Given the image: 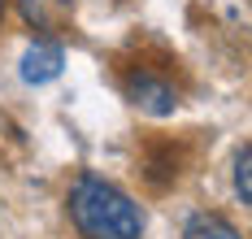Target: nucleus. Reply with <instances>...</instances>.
Returning a JSON list of instances; mask_svg holds the SVG:
<instances>
[{
	"label": "nucleus",
	"mask_w": 252,
	"mask_h": 239,
	"mask_svg": "<svg viewBox=\"0 0 252 239\" xmlns=\"http://www.w3.org/2000/svg\"><path fill=\"white\" fill-rule=\"evenodd\" d=\"M65 209L83 239H144V209L135 205V196L92 170L70 183Z\"/></svg>",
	"instance_id": "obj_1"
},
{
	"label": "nucleus",
	"mask_w": 252,
	"mask_h": 239,
	"mask_svg": "<svg viewBox=\"0 0 252 239\" xmlns=\"http://www.w3.org/2000/svg\"><path fill=\"white\" fill-rule=\"evenodd\" d=\"M122 96L139 109V113H148V118H170V113L183 105L178 79L165 65H148V61H135V65L122 70Z\"/></svg>",
	"instance_id": "obj_2"
},
{
	"label": "nucleus",
	"mask_w": 252,
	"mask_h": 239,
	"mask_svg": "<svg viewBox=\"0 0 252 239\" xmlns=\"http://www.w3.org/2000/svg\"><path fill=\"white\" fill-rule=\"evenodd\" d=\"M22 22L31 30H39V39H52L57 30L70 27V13H74V0H13Z\"/></svg>",
	"instance_id": "obj_3"
},
{
	"label": "nucleus",
	"mask_w": 252,
	"mask_h": 239,
	"mask_svg": "<svg viewBox=\"0 0 252 239\" xmlns=\"http://www.w3.org/2000/svg\"><path fill=\"white\" fill-rule=\"evenodd\" d=\"M61 65H65V48H61L57 39H35L22 53V83L44 87V83H52L61 74Z\"/></svg>",
	"instance_id": "obj_4"
},
{
	"label": "nucleus",
	"mask_w": 252,
	"mask_h": 239,
	"mask_svg": "<svg viewBox=\"0 0 252 239\" xmlns=\"http://www.w3.org/2000/svg\"><path fill=\"white\" fill-rule=\"evenodd\" d=\"M178 165H183V148H174V144H152L148 152H144V161H139L148 187H157V191L178 179Z\"/></svg>",
	"instance_id": "obj_5"
},
{
	"label": "nucleus",
	"mask_w": 252,
	"mask_h": 239,
	"mask_svg": "<svg viewBox=\"0 0 252 239\" xmlns=\"http://www.w3.org/2000/svg\"><path fill=\"white\" fill-rule=\"evenodd\" d=\"M183 239H244V235L230 226V217H222V213H213V209H200V213L187 217Z\"/></svg>",
	"instance_id": "obj_6"
},
{
	"label": "nucleus",
	"mask_w": 252,
	"mask_h": 239,
	"mask_svg": "<svg viewBox=\"0 0 252 239\" xmlns=\"http://www.w3.org/2000/svg\"><path fill=\"white\" fill-rule=\"evenodd\" d=\"M230 179H235V196L252 209V139L235 152V165H230Z\"/></svg>",
	"instance_id": "obj_7"
},
{
	"label": "nucleus",
	"mask_w": 252,
	"mask_h": 239,
	"mask_svg": "<svg viewBox=\"0 0 252 239\" xmlns=\"http://www.w3.org/2000/svg\"><path fill=\"white\" fill-rule=\"evenodd\" d=\"M4 18H9V0H0V27H4Z\"/></svg>",
	"instance_id": "obj_8"
}]
</instances>
